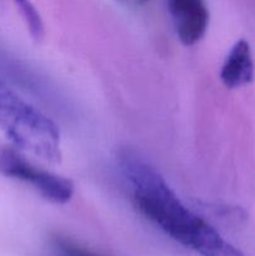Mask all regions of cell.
<instances>
[{
  "label": "cell",
  "instance_id": "6da1fadb",
  "mask_svg": "<svg viewBox=\"0 0 255 256\" xmlns=\"http://www.w3.org/2000/svg\"><path fill=\"white\" fill-rule=\"evenodd\" d=\"M119 166L136 209L168 236L200 256H245L188 209L162 174L136 152L122 150Z\"/></svg>",
  "mask_w": 255,
  "mask_h": 256
},
{
  "label": "cell",
  "instance_id": "7a4b0ae2",
  "mask_svg": "<svg viewBox=\"0 0 255 256\" xmlns=\"http://www.w3.org/2000/svg\"><path fill=\"white\" fill-rule=\"evenodd\" d=\"M0 130L20 152L52 164L62 162L56 124L0 79Z\"/></svg>",
  "mask_w": 255,
  "mask_h": 256
},
{
  "label": "cell",
  "instance_id": "3957f363",
  "mask_svg": "<svg viewBox=\"0 0 255 256\" xmlns=\"http://www.w3.org/2000/svg\"><path fill=\"white\" fill-rule=\"evenodd\" d=\"M0 174L29 184L52 204H66L74 195V184L69 179L34 165L16 148H0Z\"/></svg>",
  "mask_w": 255,
  "mask_h": 256
},
{
  "label": "cell",
  "instance_id": "277c9868",
  "mask_svg": "<svg viewBox=\"0 0 255 256\" xmlns=\"http://www.w3.org/2000/svg\"><path fill=\"white\" fill-rule=\"evenodd\" d=\"M174 30L180 42L192 46L204 38L209 26L206 0H166Z\"/></svg>",
  "mask_w": 255,
  "mask_h": 256
},
{
  "label": "cell",
  "instance_id": "5b68a950",
  "mask_svg": "<svg viewBox=\"0 0 255 256\" xmlns=\"http://www.w3.org/2000/svg\"><path fill=\"white\" fill-rule=\"evenodd\" d=\"M254 79V62L250 45L246 40L240 39L228 52L222 70L220 80L228 89H239L250 84Z\"/></svg>",
  "mask_w": 255,
  "mask_h": 256
},
{
  "label": "cell",
  "instance_id": "8992f818",
  "mask_svg": "<svg viewBox=\"0 0 255 256\" xmlns=\"http://www.w3.org/2000/svg\"><path fill=\"white\" fill-rule=\"evenodd\" d=\"M52 246L56 256H100L88 248L78 244L66 236L55 235L52 239Z\"/></svg>",
  "mask_w": 255,
  "mask_h": 256
},
{
  "label": "cell",
  "instance_id": "52a82bcc",
  "mask_svg": "<svg viewBox=\"0 0 255 256\" xmlns=\"http://www.w3.org/2000/svg\"><path fill=\"white\" fill-rule=\"evenodd\" d=\"M122 2H129V4H132V5H142L145 4V2H150V0H122Z\"/></svg>",
  "mask_w": 255,
  "mask_h": 256
}]
</instances>
